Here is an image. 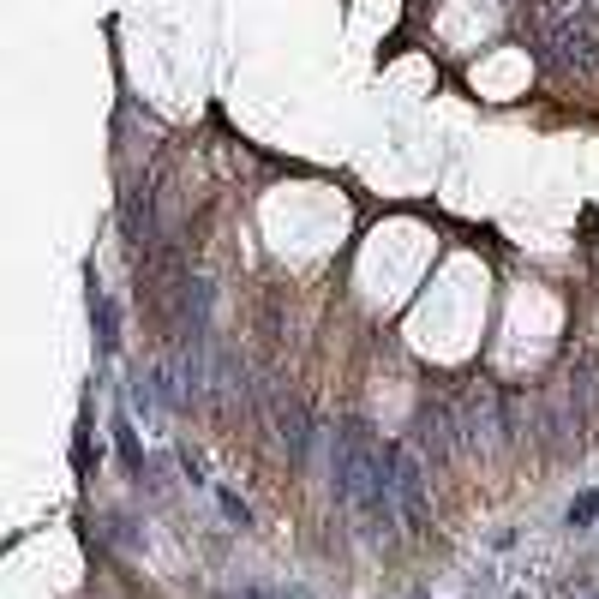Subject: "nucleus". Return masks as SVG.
<instances>
[{"label": "nucleus", "instance_id": "f257e3e1", "mask_svg": "<svg viewBox=\"0 0 599 599\" xmlns=\"http://www.w3.org/2000/svg\"><path fill=\"white\" fill-rule=\"evenodd\" d=\"M599 516V498H582V504H570V522H594Z\"/></svg>", "mask_w": 599, "mask_h": 599}]
</instances>
